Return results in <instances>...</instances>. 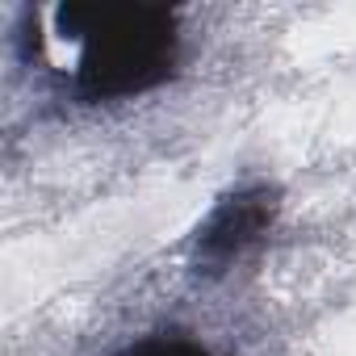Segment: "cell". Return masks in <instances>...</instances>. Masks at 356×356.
Here are the masks:
<instances>
[{"label":"cell","mask_w":356,"mask_h":356,"mask_svg":"<svg viewBox=\"0 0 356 356\" xmlns=\"http://www.w3.org/2000/svg\"><path fill=\"white\" fill-rule=\"evenodd\" d=\"M34 47L67 51L63 72L80 101H126L168 84L181 63V26L163 5L134 0H67L38 13Z\"/></svg>","instance_id":"6da1fadb"},{"label":"cell","mask_w":356,"mask_h":356,"mask_svg":"<svg viewBox=\"0 0 356 356\" xmlns=\"http://www.w3.org/2000/svg\"><path fill=\"white\" fill-rule=\"evenodd\" d=\"M281 214V189L277 185H243L235 193H227L206 222L193 235V264L197 273H227L252 243H260L268 235V227Z\"/></svg>","instance_id":"7a4b0ae2"},{"label":"cell","mask_w":356,"mask_h":356,"mask_svg":"<svg viewBox=\"0 0 356 356\" xmlns=\"http://www.w3.org/2000/svg\"><path fill=\"white\" fill-rule=\"evenodd\" d=\"M118 356H214V352L202 348V343H193V339H185V335H151V339L130 343Z\"/></svg>","instance_id":"3957f363"}]
</instances>
